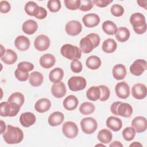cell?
I'll list each match as a JSON object with an SVG mask.
<instances>
[{"label":"cell","instance_id":"52","mask_svg":"<svg viewBox=\"0 0 147 147\" xmlns=\"http://www.w3.org/2000/svg\"><path fill=\"white\" fill-rule=\"evenodd\" d=\"M137 3L138 4V5L142 7L145 8V9H146V3H147V1H137Z\"/></svg>","mask_w":147,"mask_h":147},{"label":"cell","instance_id":"54","mask_svg":"<svg viewBox=\"0 0 147 147\" xmlns=\"http://www.w3.org/2000/svg\"><path fill=\"white\" fill-rule=\"evenodd\" d=\"M142 146V145L141 143L138 142H134L133 143H132L130 145V146Z\"/></svg>","mask_w":147,"mask_h":147},{"label":"cell","instance_id":"26","mask_svg":"<svg viewBox=\"0 0 147 147\" xmlns=\"http://www.w3.org/2000/svg\"><path fill=\"white\" fill-rule=\"evenodd\" d=\"M38 28L37 23L33 20H28L25 21L22 26L23 32L27 34H34Z\"/></svg>","mask_w":147,"mask_h":147},{"label":"cell","instance_id":"5","mask_svg":"<svg viewBox=\"0 0 147 147\" xmlns=\"http://www.w3.org/2000/svg\"><path fill=\"white\" fill-rule=\"evenodd\" d=\"M60 53L63 57L72 61L79 60L82 56L81 49L70 44L63 45L61 48Z\"/></svg>","mask_w":147,"mask_h":147},{"label":"cell","instance_id":"51","mask_svg":"<svg viewBox=\"0 0 147 147\" xmlns=\"http://www.w3.org/2000/svg\"><path fill=\"white\" fill-rule=\"evenodd\" d=\"M109 146L111 147H122L123 145L121 143V142L118 141H115L112 142Z\"/></svg>","mask_w":147,"mask_h":147},{"label":"cell","instance_id":"33","mask_svg":"<svg viewBox=\"0 0 147 147\" xmlns=\"http://www.w3.org/2000/svg\"><path fill=\"white\" fill-rule=\"evenodd\" d=\"M101 60L96 56H89L86 61V66L92 70L98 69L101 65Z\"/></svg>","mask_w":147,"mask_h":147},{"label":"cell","instance_id":"16","mask_svg":"<svg viewBox=\"0 0 147 147\" xmlns=\"http://www.w3.org/2000/svg\"><path fill=\"white\" fill-rule=\"evenodd\" d=\"M82 21L86 27L94 28L99 24L100 22V18L96 14L89 13L83 16Z\"/></svg>","mask_w":147,"mask_h":147},{"label":"cell","instance_id":"13","mask_svg":"<svg viewBox=\"0 0 147 147\" xmlns=\"http://www.w3.org/2000/svg\"><path fill=\"white\" fill-rule=\"evenodd\" d=\"M117 96L121 99H126L130 95V88L129 85L125 82L118 83L115 87Z\"/></svg>","mask_w":147,"mask_h":147},{"label":"cell","instance_id":"42","mask_svg":"<svg viewBox=\"0 0 147 147\" xmlns=\"http://www.w3.org/2000/svg\"><path fill=\"white\" fill-rule=\"evenodd\" d=\"M110 11L112 15L115 17H121L124 13L123 7L119 4H115L112 5L110 9Z\"/></svg>","mask_w":147,"mask_h":147},{"label":"cell","instance_id":"15","mask_svg":"<svg viewBox=\"0 0 147 147\" xmlns=\"http://www.w3.org/2000/svg\"><path fill=\"white\" fill-rule=\"evenodd\" d=\"M131 126L138 133H142L146 130L147 122L146 119L142 116L135 117L131 121Z\"/></svg>","mask_w":147,"mask_h":147},{"label":"cell","instance_id":"53","mask_svg":"<svg viewBox=\"0 0 147 147\" xmlns=\"http://www.w3.org/2000/svg\"><path fill=\"white\" fill-rule=\"evenodd\" d=\"M1 134H3L5 131L6 127L5 123L2 120H1Z\"/></svg>","mask_w":147,"mask_h":147},{"label":"cell","instance_id":"49","mask_svg":"<svg viewBox=\"0 0 147 147\" xmlns=\"http://www.w3.org/2000/svg\"><path fill=\"white\" fill-rule=\"evenodd\" d=\"M92 1L94 4L99 7H106L113 2V1L110 0H94Z\"/></svg>","mask_w":147,"mask_h":147},{"label":"cell","instance_id":"45","mask_svg":"<svg viewBox=\"0 0 147 147\" xmlns=\"http://www.w3.org/2000/svg\"><path fill=\"white\" fill-rule=\"evenodd\" d=\"M93 7H94V3L92 1H90V0L80 1L79 9L81 11H87L90 10Z\"/></svg>","mask_w":147,"mask_h":147},{"label":"cell","instance_id":"40","mask_svg":"<svg viewBox=\"0 0 147 147\" xmlns=\"http://www.w3.org/2000/svg\"><path fill=\"white\" fill-rule=\"evenodd\" d=\"M47 7L51 12H57L61 9V2L59 0H50L48 2Z\"/></svg>","mask_w":147,"mask_h":147},{"label":"cell","instance_id":"11","mask_svg":"<svg viewBox=\"0 0 147 147\" xmlns=\"http://www.w3.org/2000/svg\"><path fill=\"white\" fill-rule=\"evenodd\" d=\"M35 48L38 51H45L50 46V40L48 36L44 34L37 36L34 41Z\"/></svg>","mask_w":147,"mask_h":147},{"label":"cell","instance_id":"21","mask_svg":"<svg viewBox=\"0 0 147 147\" xmlns=\"http://www.w3.org/2000/svg\"><path fill=\"white\" fill-rule=\"evenodd\" d=\"M56 63L55 56L49 53L43 55L40 58V64L44 68L48 69L52 67Z\"/></svg>","mask_w":147,"mask_h":147},{"label":"cell","instance_id":"47","mask_svg":"<svg viewBox=\"0 0 147 147\" xmlns=\"http://www.w3.org/2000/svg\"><path fill=\"white\" fill-rule=\"evenodd\" d=\"M70 68L73 72L79 73L82 71L83 66L82 63L79 60H75L71 61L70 64Z\"/></svg>","mask_w":147,"mask_h":147},{"label":"cell","instance_id":"44","mask_svg":"<svg viewBox=\"0 0 147 147\" xmlns=\"http://www.w3.org/2000/svg\"><path fill=\"white\" fill-rule=\"evenodd\" d=\"M64 4L65 7L71 10H75L79 8L80 5V0H65Z\"/></svg>","mask_w":147,"mask_h":147},{"label":"cell","instance_id":"1","mask_svg":"<svg viewBox=\"0 0 147 147\" xmlns=\"http://www.w3.org/2000/svg\"><path fill=\"white\" fill-rule=\"evenodd\" d=\"M3 140L8 144H15L21 142L24 138V133L21 129L10 125L6 126V129L2 134Z\"/></svg>","mask_w":147,"mask_h":147},{"label":"cell","instance_id":"46","mask_svg":"<svg viewBox=\"0 0 147 147\" xmlns=\"http://www.w3.org/2000/svg\"><path fill=\"white\" fill-rule=\"evenodd\" d=\"M14 75L17 79L21 82H25L29 78V74L28 72H23L22 71H20L18 68L16 69L14 72Z\"/></svg>","mask_w":147,"mask_h":147},{"label":"cell","instance_id":"48","mask_svg":"<svg viewBox=\"0 0 147 147\" xmlns=\"http://www.w3.org/2000/svg\"><path fill=\"white\" fill-rule=\"evenodd\" d=\"M11 9L10 3L6 1H2L0 2V11L2 13H8Z\"/></svg>","mask_w":147,"mask_h":147},{"label":"cell","instance_id":"10","mask_svg":"<svg viewBox=\"0 0 147 147\" xmlns=\"http://www.w3.org/2000/svg\"><path fill=\"white\" fill-rule=\"evenodd\" d=\"M147 69V63L145 60L137 59L130 67V72L135 76H140Z\"/></svg>","mask_w":147,"mask_h":147},{"label":"cell","instance_id":"9","mask_svg":"<svg viewBox=\"0 0 147 147\" xmlns=\"http://www.w3.org/2000/svg\"><path fill=\"white\" fill-rule=\"evenodd\" d=\"M1 115L2 117H14L19 112L20 109L11 105L9 102H3L0 104Z\"/></svg>","mask_w":147,"mask_h":147},{"label":"cell","instance_id":"4","mask_svg":"<svg viewBox=\"0 0 147 147\" xmlns=\"http://www.w3.org/2000/svg\"><path fill=\"white\" fill-rule=\"evenodd\" d=\"M111 113L116 115H120L123 117H130L133 113L131 106L127 103L122 102H115L112 103L110 107Z\"/></svg>","mask_w":147,"mask_h":147},{"label":"cell","instance_id":"30","mask_svg":"<svg viewBox=\"0 0 147 147\" xmlns=\"http://www.w3.org/2000/svg\"><path fill=\"white\" fill-rule=\"evenodd\" d=\"M117 48V44L113 38H107L105 40L102 44V51L107 53L114 52Z\"/></svg>","mask_w":147,"mask_h":147},{"label":"cell","instance_id":"32","mask_svg":"<svg viewBox=\"0 0 147 147\" xmlns=\"http://www.w3.org/2000/svg\"><path fill=\"white\" fill-rule=\"evenodd\" d=\"M64 76V71L61 68H55L49 74V79L51 82L56 83L60 82Z\"/></svg>","mask_w":147,"mask_h":147},{"label":"cell","instance_id":"50","mask_svg":"<svg viewBox=\"0 0 147 147\" xmlns=\"http://www.w3.org/2000/svg\"><path fill=\"white\" fill-rule=\"evenodd\" d=\"M47 10L43 7L40 6L38 13L37 15L35 16V17L39 20H42V19H44L47 17Z\"/></svg>","mask_w":147,"mask_h":147},{"label":"cell","instance_id":"35","mask_svg":"<svg viewBox=\"0 0 147 147\" xmlns=\"http://www.w3.org/2000/svg\"><path fill=\"white\" fill-rule=\"evenodd\" d=\"M100 91L99 86H92L88 88L86 92V96L92 101H96L99 99Z\"/></svg>","mask_w":147,"mask_h":147},{"label":"cell","instance_id":"27","mask_svg":"<svg viewBox=\"0 0 147 147\" xmlns=\"http://www.w3.org/2000/svg\"><path fill=\"white\" fill-rule=\"evenodd\" d=\"M1 60L6 64L11 65L16 63L17 60V53L10 49H7L4 55L1 57Z\"/></svg>","mask_w":147,"mask_h":147},{"label":"cell","instance_id":"24","mask_svg":"<svg viewBox=\"0 0 147 147\" xmlns=\"http://www.w3.org/2000/svg\"><path fill=\"white\" fill-rule=\"evenodd\" d=\"M64 119V114L60 111H55L52 113L48 117V123L52 126H56L62 123Z\"/></svg>","mask_w":147,"mask_h":147},{"label":"cell","instance_id":"2","mask_svg":"<svg viewBox=\"0 0 147 147\" xmlns=\"http://www.w3.org/2000/svg\"><path fill=\"white\" fill-rule=\"evenodd\" d=\"M100 43L99 36L94 33H91L82 38L80 41V48L84 53H90L95 48L97 47Z\"/></svg>","mask_w":147,"mask_h":147},{"label":"cell","instance_id":"25","mask_svg":"<svg viewBox=\"0 0 147 147\" xmlns=\"http://www.w3.org/2000/svg\"><path fill=\"white\" fill-rule=\"evenodd\" d=\"M78 103L79 102L78 98L75 95H70L64 99L63 105L66 110L72 111L77 107Z\"/></svg>","mask_w":147,"mask_h":147},{"label":"cell","instance_id":"41","mask_svg":"<svg viewBox=\"0 0 147 147\" xmlns=\"http://www.w3.org/2000/svg\"><path fill=\"white\" fill-rule=\"evenodd\" d=\"M98 86L100 91V96L99 100L102 102L107 100L109 98L110 95V91L109 88L105 85H99Z\"/></svg>","mask_w":147,"mask_h":147},{"label":"cell","instance_id":"38","mask_svg":"<svg viewBox=\"0 0 147 147\" xmlns=\"http://www.w3.org/2000/svg\"><path fill=\"white\" fill-rule=\"evenodd\" d=\"M95 106L93 103L88 102H83L79 107V111L83 115H88L95 111Z\"/></svg>","mask_w":147,"mask_h":147},{"label":"cell","instance_id":"22","mask_svg":"<svg viewBox=\"0 0 147 147\" xmlns=\"http://www.w3.org/2000/svg\"><path fill=\"white\" fill-rule=\"evenodd\" d=\"M106 126L113 131H118L122 127V122L118 117L110 116L106 120Z\"/></svg>","mask_w":147,"mask_h":147},{"label":"cell","instance_id":"18","mask_svg":"<svg viewBox=\"0 0 147 147\" xmlns=\"http://www.w3.org/2000/svg\"><path fill=\"white\" fill-rule=\"evenodd\" d=\"M36 116L30 112L24 113L20 117V122L25 127H28L33 125L36 122Z\"/></svg>","mask_w":147,"mask_h":147},{"label":"cell","instance_id":"20","mask_svg":"<svg viewBox=\"0 0 147 147\" xmlns=\"http://www.w3.org/2000/svg\"><path fill=\"white\" fill-rule=\"evenodd\" d=\"M29 39L24 36L21 35L16 37L14 41V45L17 49L21 51H25L29 49L30 47Z\"/></svg>","mask_w":147,"mask_h":147},{"label":"cell","instance_id":"19","mask_svg":"<svg viewBox=\"0 0 147 147\" xmlns=\"http://www.w3.org/2000/svg\"><path fill=\"white\" fill-rule=\"evenodd\" d=\"M25 101L24 95L19 92H16L13 93L8 98L7 102H9L11 105L14 107L20 109L22 106Z\"/></svg>","mask_w":147,"mask_h":147},{"label":"cell","instance_id":"36","mask_svg":"<svg viewBox=\"0 0 147 147\" xmlns=\"http://www.w3.org/2000/svg\"><path fill=\"white\" fill-rule=\"evenodd\" d=\"M40 6L33 1H29L25 5V11L30 16H36L38 13Z\"/></svg>","mask_w":147,"mask_h":147},{"label":"cell","instance_id":"55","mask_svg":"<svg viewBox=\"0 0 147 147\" xmlns=\"http://www.w3.org/2000/svg\"><path fill=\"white\" fill-rule=\"evenodd\" d=\"M96 146H104V145H102V144H98V145H96Z\"/></svg>","mask_w":147,"mask_h":147},{"label":"cell","instance_id":"12","mask_svg":"<svg viewBox=\"0 0 147 147\" xmlns=\"http://www.w3.org/2000/svg\"><path fill=\"white\" fill-rule=\"evenodd\" d=\"M82 26L80 22L76 20H72L68 22L65 25V30L66 33L72 36L78 35L82 31Z\"/></svg>","mask_w":147,"mask_h":147},{"label":"cell","instance_id":"37","mask_svg":"<svg viewBox=\"0 0 147 147\" xmlns=\"http://www.w3.org/2000/svg\"><path fill=\"white\" fill-rule=\"evenodd\" d=\"M103 30L109 35H114L117 30L116 24L111 21H106L102 24Z\"/></svg>","mask_w":147,"mask_h":147},{"label":"cell","instance_id":"14","mask_svg":"<svg viewBox=\"0 0 147 147\" xmlns=\"http://www.w3.org/2000/svg\"><path fill=\"white\" fill-rule=\"evenodd\" d=\"M147 90L145 84L142 83L135 84L131 88V94L137 99H142L146 96Z\"/></svg>","mask_w":147,"mask_h":147},{"label":"cell","instance_id":"6","mask_svg":"<svg viewBox=\"0 0 147 147\" xmlns=\"http://www.w3.org/2000/svg\"><path fill=\"white\" fill-rule=\"evenodd\" d=\"M86 85V80L82 76H72L68 81V87L72 91L82 90L85 88Z\"/></svg>","mask_w":147,"mask_h":147},{"label":"cell","instance_id":"7","mask_svg":"<svg viewBox=\"0 0 147 147\" xmlns=\"http://www.w3.org/2000/svg\"><path fill=\"white\" fill-rule=\"evenodd\" d=\"M80 126L83 132L87 134H91L96 130L98 124L94 118L87 117L81 120Z\"/></svg>","mask_w":147,"mask_h":147},{"label":"cell","instance_id":"39","mask_svg":"<svg viewBox=\"0 0 147 147\" xmlns=\"http://www.w3.org/2000/svg\"><path fill=\"white\" fill-rule=\"evenodd\" d=\"M136 130L131 127H126L122 131V137L127 141H131L135 137Z\"/></svg>","mask_w":147,"mask_h":147},{"label":"cell","instance_id":"17","mask_svg":"<svg viewBox=\"0 0 147 147\" xmlns=\"http://www.w3.org/2000/svg\"><path fill=\"white\" fill-rule=\"evenodd\" d=\"M51 92L55 98H61L63 97L67 92L64 83L61 81L54 83L51 87Z\"/></svg>","mask_w":147,"mask_h":147},{"label":"cell","instance_id":"23","mask_svg":"<svg viewBox=\"0 0 147 147\" xmlns=\"http://www.w3.org/2000/svg\"><path fill=\"white\" fill-rule=\"evenodd\" d=\"M51 107V101L47 98L38 99L34 105L35 110L40 113H45L49 110Z\"/></svg>","mask_w":147,"mask_h":147},{"label":"cell","instance_id":"43","mask_svg":"<svg viewBox=\"0 0 147 147\" xmlns=\"http://www.w3.org/2000/svg\"><path fill=\"white\" fill-rule=\"evenodd\" d=\"M17 68L23 72H28L34 69V65L30 62L22 61L17 65Z\"/></svg>","mask_w":147,"mask_h":147},{"label":"cell","instance_id":"8","mask_svg":"<svg viewBox=\"0 0 147 147\" xmlns=\"http://www.w3.org/2000/svg\"><path fill=\"white\" fill-rule=\"evenodd\" d=\"M62 131L63 134L68 138H74L78 134V127L76 124L72 121H67L64 122L62 126Z\"/></svg>","mask_w":147,"mask_h":147},{"label":"cell","instance_id":"34","mask_svg":"<svg viewBox=\"0 0 147 147\" xmlns=\"http://www.w3.org/2000/svg\"><path fill=\"white\" fill-rule=\"evenodd\" d=\"M97 138L102 143L109 144L112 140L113 134L109 130L103 129L99 131Z\"/></svg>","mask_w":147,"mask_h":147},{"label":"cell","instance_id":"3","mask_svg":"<svg viewBox=\"0 0 147 147\" xmlns=\"http://www.w3.org/2000/svg\"><path fill=\"white\" fill-rule=\"evenodd\" d=\"M130 22L134 32L138 34H144L146 30V23L145 16L140 13H135L130 17Z\"/></svg>","mask_w":147,"mask_h":147},{"label":"cell","instance_id":"29","mask_svg":"<svg viewBox=\"0 0 147 147\" xmlns=\"http://www.w3.org/2000/svg\"><path fill=\"white\" fill-rule=\"evenodd\" d=\"M117 40L121 42H126L130 37V31L126 27H119L115 33Z\"/></svg>","mask_w":147,"mask_h":147},{"label":"cell","instance_id":"28","mask_svg":"<svg viewBox=\"0 0 147 147\" xmlns=\"http://www.w3.org/2000/svg\"><path fill=\"white\" fill-rule=\"evenodd\" d=\"M113 76L117 80H122L126 75V69L124 65L122 64H116L113 68Z\"/></svg>","mask_w":147,"mask_h":147},{"label":"cell","instance_id":"31","mask_svg":"<svg viewBox=\"0 0 147 147\" xmlns=\"http://www.w3.org/2000/svg\"><path fill=\"white\" fill-rule=\"evenodd\" d=\"M43 75L39 72L34 71L30 74L29 78V83L33 87H38L43 82Z\"/></svg>","mask_w":147,"mask_h":147}]
</instances>
